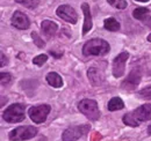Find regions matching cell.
Masks as SVG:
<instances>
[{
  "mask_svg": "<svg viewBox=\"0 0 151 141\" xmlns=\"http://www.w3.org/2000/svg\"><path fill=\"white\" fill-rule=\"evenodd\" d=\"M123 123L128 126L136 127L142 122H147L151 119V104H143L137 108L135 111L123 116Z\"/></svg>",
  "mask_w": 151,
  "mask_h": 141,
  "instance_id": "1",
  "label": "cell"
},
{
  "mask_svg": "<svg viewBox=\"0 0 151 141\" xmlns=\"http://www.w3.org/2000/svg\"><path fill=\"white\" fill-rule=\"evenodd\" d=\"M109 51V44L101 38H93L86 42L83 46V53L86 57L90 56H104Z\"/></svg>",
  "mask_w": 151,
  "mask_h": 141,
  "instance_id": "2",
  "label": "cell"
},
{
  "mask_svg": "<svg viewBox=\"0 0 151 141\" xmlns=\"http://www.w3.org/2000/svg\"><path fill=\"white\" fill-rule=\"evenodd\" d=\"M24 110H26V106L23 104H20V103L12 104L2 112V118L7 123H20L26 117Z\"/></svg>",
  "mask_w": 151,
  "mask_h": 141,
  "instance_id": "3",
  "label": "cell"
},
{
  "mask_svg": "<svg viewBox=\"0 0 151 141\" xmlns=\"http://www.w3.org/2000/svg\"><path fill=\"white\" fill-rule=\"evenodd\" d=\"M37 133V128L34 126H20L9 132V140L12 141H22V140H29L34 138Z\"/></svg>",
  "mask_w": 151,
  "mask_h": 141,
  "instance_id": "4",
  "label": "cell"
},
{
  "mask_svg": "<svg viewBox=\"0 0 151 141\" xmlns=\"http://www.w3.org/2000/svg\"><path fill=\"white\" fill-rule=\"evenodd\" d=\"M78 109L90 120H96L100 117V111H99V108H98V103L94 100L85 98V100L80 101V103L78 104Z\"/></svg>",
  "mask_w": 151,
  "mask_h": 141,
  "instance_id": "5",
  "label": "cell"
},
{
  "mask_svg": "<svg viewBox=\"0 0 151 141\" xmlns=\"http://www.w3.org/2000/svg\"><path fill=\"white\" fill-rule=\"evenodd\" d=\"M90 131V125H80V126H72L64 131L62 134L63 141H77L81 138L84 134H86Z\"/></svg>",
  "mask_w": 151,
  "mask_h": 141,
  "instance_id": "6",
  "label": "cell"
},
{
  "mask_svg": "<svg viewBox=\"0 0 151 141\" xmlns=\"http://www.w3.org/2000/svg\"><path fill=\"white\" fill-rule=\"evenodd\" d=\"M49 112H50V105H48V104H41V105L30 108L28 113H29L30 119L34 123L42 124L45 122Z\"/></svg>",
  "mask_w": 151,
  "mask_h": 141,
  "instance_id": "7",
  "label": "cell"
},
{
  "mask_svg": "<svg viewBox=\"0 0 151 141\" xmlns=\"http://www.w3.org/2000/svg\"><path fill=\"white\" fill-rule=\"evenodd\" d=\"M56 13L62 20H64V21H66L69 23L75 24V23H77V21H78L77 12L75 11V8H72L69 5H62V6H59L57 8Z\"/></svg>",
  "mask_w": 151,
  "mask_h": 141,
  "instance_id": "8",
  "label": "cell"
},
{
  "mask_svg": "<svg viewBox=\"0 0 151 141\" xmlns=\"http://www.w3.org/2000/svg\"><path fill=\"white\" fill-rule=\"evenodd\" d=\"M129 58V53L122 52L115 57L113 61V75L115 78H121L124 74V66Z\"/></svg>",
  "mask_w": 151,
  "mask_h": 141,
  "instance_id": "9",
  "label": "cell"
},
{
  "mask_svg": "<svg viewBox=\"0 0 151 141\" xmlns=\"http://www.w3.org/2000/svg\"><path fill=\"white\" fill-rule=\"evenodd\" d=\"M141 78H142L141 70H137V68H134V70L129 73V75L127 76V79L122 82V88L127 89V90H132V89H135L139 85Z\"/></svg>",
  "mask_w": 151,
  "mask_h": 141,
  "instance_id": "10",
  "label": "cell"
},
{
  "mask_svg": "<svg viewBox=\"0 0 151 141\" xmlns=\"http://www.w3.org/2000/svg\"><path fill=\"white\" fill-rule=\"evenodd\" d=\"M12 26L18 28V29H21V30H24V29H28L29 26H30V21L28 16L26 14H23L22 12H19L17 11L13 16H12Z\"/></svg>",
  "mask_w": 151,
  "mask_h": 141,
  "instance_id": "11",
  "label": "cell"
},
{
  "mask_svg": "<svg viewBox=\"0 0 151 141\" xmlns=\"http://www.w3.org/2000/svg\"><path fill=\"white\" fill-rule=\"evenodd\" d=\"M87 76H88V80L91 82L92 86H100L102 85V82L105 81V73L101 68H98V67H91L88 72H87Z\"/></svg>",
  "mask_w": 151,
  "mask_h": 141,
  "instance_id": "12",
  "label": "cell"
},
{
  "mask_svg": "<svg viewBox=\"0 0 151 141\" xmlns=\"http://www.w3.org/2000/svg\"><path fill=\"white\" fill-rule=\"evenodd\" d=\"M81 9H83V13H84V26H83V34L86 35L91 29H92V15H91V9H90V6L87 2H84L81 5Z\"/></svg>",
  "mask_w": 151,
  "mask_h": 141,
  "instance_id": "13",
  "label": "cell"
},
{
  "mask_svg": "<svg viewBox=\"0 0 151 141\" xmlns=\"http://www.w3.org/2000/svg\"><path fill=\"white\" fill-rule=\"evenodd\" d=\"M41 28H42V30H43V33L45 34L47 36H52L56 34L57 29H58V27H57V24L55 22H52V21H50V20H44L43 22H42V24H41Z\"/></svg>",
  "mask_w": 151,
  "mask_h": 141,
  "instance_id": "14",
  "label": "cell"
},
{
  "mask_svg": "<svg viewBox=\"0 0 151 141\" xmlns=\"http://www.w3.org/2000/svg\"><path fill=\"white\" fill-rule=\"evenodd\" d=\"M47 81L50 86L55 87V88H59L63 86V80L60 78V75L56 73V72H51L47 75Z\"/></svg>",
  "mask_w": 151,
  "mask_h": 141,
  "instance_id": "15",
  "label": "cell"
},
{
  "mask_svg": "<svg viewBox=\"0 0 151 141\" xmlns=\"http://www.w3.org/2000/svg\"><path fill=\"white\" fill-rule=\"evenodd\" d=\"M108 110L109 111H116V110H121L124 108V103L120 97H113L109 102H108Z\"/></svg>",
  "mask_w": 151,
  "mask_h": 141,
  "instance_id": "16",
  "label": "cell"
},
{
  "mask_svg": "<svg viewBox=\"0 0 151 141\" xmlns=\"http://www.w3.org/2000/svg\"><path fill=\"white\" fill-rule=\"evenodd\" d=\"M104 27H105V29H107L109 31H117L120 29V23L114 18H108L105 20Z\"/></svg>",
  "mask_w": 151,
  "mask_h": 141,
  "instance_id": "17",
  "label": "cell"
},
{
  "mask_svg": "<svg viewBox=\"0 0 151 141\" xmlns=\"http://www.w3.org/2000/svg\"><path fill=\"white\" fill-rule=\"evenodd\" d=\"M149 13V9L148 8H144V7H138L136 9H134L132 12V16L137 20H144L145 16L148 15Z\"/></svg>",
  "mask_w": 151,
  "mask_h": 141,
  "instance_id": "18",
  "label": "cell"
},
{
  "mask_svg": "<svg viewBox=\"0 0 151 141\" xmlns=\"http://www.w3.org/2000/svg\"><path fill=\"white\" fill-rule=\"evenodd\" d=\"M107 1H108V4L111 6H113L117 9H124L127 7V5H128L126 0H107Z\"/></svg>",
  "mask_w": 151,
  "mask_h": 141,
  "instance_id": "19",
  "label": "cell"
},
{
  "mask_svg": "<svg viewBox=\"0 0 151 141\" xmlns=\"http://www.w3.org/2000/svg\"><path fill=\"white\" fill-rule=\"evenodd\" d=\"M15 1L19 2V4H21V5H23L24 7L30 8V9L36 8L38 5V2H40V0H15Z\"/></svg>",
  "mask_w": 151,
  "mask_h": 141,
  "instance_id": "20",
  "label": "cell"
},
{
  "mask_svg": "<svg viewBox=\"0 0 151 141\" xmlns=\"http://www.w3.org/2000/svg\"><path fill=\"white\" fill-rule=\"evenodd\" d=\"M138 95L143 100H151V86H148L145 88L141 89L138 91Z\"/></svg>",
  "mask_w": 151,
  "mask_h": 141,
  "instance_id": "21",
  "label": "cell"
},
{
  "mask_svg": "<svg viewBox=\"0 0 151 141\" xmlns=\"http://www.w3.org/2000/svg\"><path fill=\"white\" fill-rule=\"evenodd\" d=\"M47 60H48V56L47 54H38L37 57H35L33 59V64H35L37 66H42Z\"/></svg>",
  "mask_w": 151,
  "mask_h": 141,
  "instance_id": "22",
  "label": "cell"
},
{
  "mask_svg": "<svg viewBox=\"0 0 151 141\" xmlns=\"http://www.w3.org/2000/svg\"><path fill=\"white\" fill-rule=\"evenodd\" d=\"M32 37H33V39H34V43L37 45L38 48H43V46L45 45L44 41L37 35V33H33V34H32Z\"/></svg>",
  "mask_w": 151,
  "mask_h": 141,
  "instance_id": "23",
  "label": "cell"
},
{
  "mask_svg": "<svg viewBox=\"0 0 151 141\" xmlns=\"http://www.w3.org/2000/svg\"><path fill=\"white\" fill-rule=\"evenodd\" d=\"M11 79H12V76H11L9 73H1L0 74V81H1V85L2 86L8 85L11 82Z\"/></svg>",
  "mask_w": 151,
  "mask_h": 141,
  "instance_id": "24",
  "label": "cell"
},
{
  "mask_svg": "<svg viewBox=\"0 0 151 141\" xmlns=\"http://www.w3.org/2000/svg\"><path fill=\"white\" fill-rule=\"evenodd\" d=\"M7 64V59L5 58V56H4V53H1V66L4 67L5 65Z\"/></svg>",
  "mask_w": 151,
  "mask_h": 141,
  "instance_id": "25",
  "label": "cell"
},
{
  "mask_svg": "<svg viewBox=\"0 0 151 141\" xmlns=\"http://www.w3.org/2000/svg\"><path fill=\"white\" fill-rule=\"evenodd\" d=\"M136 1H139V2H148V1H150V0H136Z\"/></svg>",
  "mask_w": 151,
  "mask_h": 141,
  "instance_id": "26",
  "label": "cell"
},
{
  "mask_svg": "<svg viewBox=\"0 0 151 141\" xmlns=\"http://www.w3.org/2000/svg\"><path fill=\"white\" fill-rule=\"evenodd\" d=\"M148 133H149V134L151 135V125L149 126V127H148Z\"/></svg>",
  "mask_w": 151,
  "mask_h": 141,
  "instance_id": "27",
  "label": "cell"
},
{
  "mask_svg": "<svg viewBox=\"0 0 151 141\" xmlns=\"http://www.w3.org/2000/svg\"><path fill=\"white\" fill-rule=\"evenodd\" d=\"M148 41H149V42H151V34L148 36Z\"/></svg>",
  "mask_w": 151,
  "mask_h": 141,
  "instance_id": "28",
  "label": "cell"
}]
</instances>
